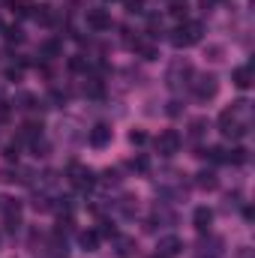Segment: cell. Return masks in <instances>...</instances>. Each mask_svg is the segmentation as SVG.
<instances>
[{
  "instance_id": "cell-16",
  "label": "cell",
  "mask_w": 255,
  "mask_h": 258,
  "mask_svg": "<svg viewBox=\"0 0 255 258\" xmlns=\"http://www.w3.org/2000/svg\"><path fill=\"white\" fill-rule=\"evenodd\" d=\"M204 156H207L210 162H225V150H222V147H210Z\"/></svg>"
},
{
  "instance_id": "cell-14",
  "label": "cell",
  "mask_w": 255,
  "mask_h": 258,
  "mask_svg": "<svg viewBox=\"0 0 255 258\" xmlns=\"http://www.w3.org/2000/svg\"><path fill=\"white\" fill-rule=\"evenodd\" d=\"M42 54H45V57H57V54H60V42H57V39L45 42V45H42Z\"/></svg>"
},
{
  "instance_id": "cell-5",
  "label": "cell",
  "mask_w": 255,
  "mask_h": 258,
  "mask_svg": "<svg viewBox=\"0 0 255 258\" xmlns=\"http://www.w3.org/2000/svg\"><path fill=\"white\" fill-rule=\"evenodd\" d=\"M159 258H174V255H180V249H183V240L180 237H174V234H168V237H162L159 240Z\"/></svg>"
},
{
  "instance_id": "cell-7",
  "label": "cell",
  "mask_w": 255,
  "mask_h": 258,
  "mask_svg": "<svg viewBox=\"0 0 255 258\" xmlns=\"http://www.w3.org/2000/svg\"><path fill=\"white\" fill-rule=\"evenodd\" d=\"M87 141H90L93 147H105V144L111 141V126H108V123H96V126L90 129Z\"/></svg>"
},
{
  "instance_id": "cell-15",
  "label": "cell",
  "mask_w": 255,
  "mask_h": 258,
  "mask_svg": "<svg viewBox=\"0 0 255 258\" xmlns=\"http://www.w3.org/2000/svg\"><path fill=\"white\" fill-rule=\"evenodd\" d=\"M171 15L174 18H186V0H174L171 3Z\"/></svg>"
},
{
  "instance_id": "cell-20",
  "label": "cell",
  "mask_w": 255,
  "mask_h": 258,
  "mask_svg": "<svg viewBox=\"0 0 255 258\" xmlns=\"http://www.w3.org/2000/svg\"><path fill=\"white\" fill-rule=\"evenodd\" d=\"M192 135H195V138H198V135H201V132H204V120H192Z\"/></svg>"
},
{
  "instance_id": "cell-6",
  "label": "cell",
  "mask_w": 255,
  "mask_h": 258,
  "mask_svg": "<svg viewBox=\"0 0 255 258\" xmlns=\"http://www.w3.org/2000/svg\"><path fill=\"white\" fill-rule=\"evenodd\" d=\"M87 27L93 30H108L111 27V15L105 9H87Z\"/></svg>"
},
{
  "instance_id": "cell-8",
  "label": "cell",
  "mask_w": 255,
  "mask_h": 258,
  "mask_svg": "<svg viewBox=\"0 0 255 258\" xmlns=\"http://www.w3.org/2000/svg\"><path fill=\"white\" fill-rule=\"evenodd\" d=\"M192 222H195L198 231H207L210 222H213V210H210V207H198V210L192 213Z\"/></svg>"
},
{
  "instance_id": "cell-1",
  "label": "cell",
  "mask_w": 255,
  "mask_h": 258,
  "mask_svg": "<svg viewBox=\"0 0 255 258\" xmlns=\"http://www.w3.org/2000/svg\"><path fill=\"white\" fill-rule=\"evenodd\" d=\"M198 39H201V24H198V21H186L183 27L174 30L171 45H174V48H186V45H195Z\"/></svg>"
},
{
  "instance_id": "cell-3",
  "label": "cell",
  "mask_w": 255,
  "mask_h": 258,
  "mask_svg": "<svg viewBox=\"0 0 255 258\" xmlns=\"http://www.w3.org/2000/svg\"><path fill=\"white\" fill-rule=\"evenodd\" d=\"M216 90H219V84H216L213 75H195V81H192V93H195L198 99H213Z\"/></svg>"
},
{
  "instance_id": "cell-19",
  "label": "cell",
  "mask_w": 255,
  "mask_h": 258,
  "mask_svg": "<svg viewBox=\"0 0 255 258\" xmlns=\"http://www.w3.org/2000/svg\"><path fill=\"white\" fill-rule=\"evenodd\" d=\"M129 165H132V168H138V171H147V159H144V156H138V159H132Z\"/></svg>"
},
{
  "instance_id": "cell-21",
  "label": "cell",
  "mask_w": 255,
  "mask_h": 258,
  "mask_svg": "<svg viewBox=\"0 0 255 258\" xmlns=\"http://www.w3.org/2000/svg\"><path fill=\"white\" fill-rule=\"evenodd\" d=\"M3 120H9V105L0 99V123H3Z\"/></svg>"
},
{
  "instance_id": "cell-4",
  "label": "cell",
  "mask_w": 255,
  "mask_h": 258,
  "mask_svg": "<svg viewBox=\"0 0 255 258\" xmlns=\"http://www.w3.org/2000/svg\"><path fill=\"white\" fill-rule=\"evenodd\" d=\"M156 150H159L162 156H174V153L180 150V135H177L174 129L159 132V138H156Z\"/></svg>"
},
{
  "instance_id": "cell-24",
  "label": "cell",
  "mask_w": 255,
  "mask_h": 258,
  "mask_svg": "<svg viewBox=\"0 0 255 258\" xmlns=\"http://www.w3.org/2000/svg\"><path fill=\"white\" fill-rule=\"evenodd\" d=\"M201 3H204V6H213V3H216V0H201Z\"/></svg>"
},
{
  "instance_id": "cell-17",
  "label": "cell",
  "mask_w": 255,
  "mask_h": 258,
  "mask_svg": "<svg viewBox=\"0 0 255 258\" xmlns=\"http://www.w3.org/2000/svg\"><path fill=\"white\" fill-rule=\"evenodd\" d=\"M129 141H132V144H144V141H147V135H144L141 129H135V132L129 135Z\"/></svg>"
},
{
  "instance_id": "cell-9",
  "label": "cell",
  "mask_w": 255,
  "mask_h": 258,
  "mask_svg": "<svg viewBox=\"0 0 255 258\" xmlns=\"http://www.w3.org/2000/svg\"><path fill=\"white\" fill-rule=\"evenodd\" d=\"M231 81H234V84H237L240 90H246V87L252 84V66H240V69H234Z\"/></svg>"
},
{
  "instance_id": "cell-13",
  "label": "cell",
  "mask_w": 255,
  "mask_h": 258,
  "mask_svg": "<svg viewBox=\"0 0 255 258\" xmlns=\"http://www.w3.org/2000/svg\"><path fill=\"white\" fill-rule=\"evenodd\" d=\"M96 243H99V234L96 231H84L81 234V246L84 249H96Z\"/></svg>"
},
{
  "instance_id": "cell-2",
  "label": "cell",
  "mask_w": 255,
  "mask_h": 258,
  "mask_svg": "<svg viewBox=\"0 0 255 258\" xmlns=\"http://www.w3.org/2000/svg\"><path fill=\"white\" fill-rule=\"evenodd\" d=\"M66 174H69V183H72L75 189H90V186L96 183V180H93V171H90L87 165H81V162H72Z\"/></svg>"
},
{
  "instance_id": "cell-11",
  "label": "cell",
  "mask_w": 255,
  "mask_h": 258,
  "mask_svg": "<svg viewBox=\"0 0 255 258\" xmlns=\"http://www.w3.org/2000/svg\"><path fill=\"white\" fill-rule=\"evenodd\" d=\"M132 249H135V240L132 237H117V255L120 258H129Z\"/></svg>"
},
{
  "instance_id": "cell-18",
  "label": "cell",
  "mask_w": 255,
  "mask_h": 258,
  "mask_svg": "<svg viewBox=\"0 0 255 258\" xmlns=\"http://www.w3.org/2000/svg\"><path fill=\"white\" fill-rule=\"evenodd\" d=\"M6 39L18 42V39H21V30H18V27H6Z\"/></svg>"
},
{
  "instance_id": "cell-23",
  "label": "cell",
  "mask_w": 255,
  "mask_h": 258,
  "mask_svg": "<svg viewBox=\"0 0 255 258\" xmlns=\"http://www.w3.org/2000/svg\"><path fill=\"white\" fill-rule=\"evenodd\" d=\"M240 258H252V252H249V249H246V252H240Z\"/></svg>"
},
{
  "instance_id": "cell-10",
  "label": "cell",
  "mask_w": 255,
  "mask_h": 258,
  "mask_svg": "<svg viewBox=\"0 0 255 258\" xmlns=\"http://www.w3.org/2000/svg\"><path fill=\"white\" fill-rule=\"evenodd\" d=\"M9 6H12L15 15H33V3L30 0H9Z\"/></svg>"
},
{
  "instance_id": "cell-12",
  "label": "cell",
  "mask_w": 255,
  "mask_h": 258,
  "mask_svg": "<svg viewBox=\"0 0 255 258\" xmlns=\"http://www.w3.org/2000/svg\"><path fill=\"white\" fill-rule=\"evenodd\" d=\"M198 186H201V189H213V186H216L213 171H201V174H198Z\"/></svg>"
},
{
  "instance_id": "cell-22",
  "label": "cell",
  "mask_w": 255,
  "mask_h": 258,
  "mask_svg": "<svg viewBox=\"0 0 255 258\" xmlns=\"http://www.w3.org/2000/svg\"><path fill=\"white\" fill-rule=\"evenodd\" d=\"M69 66L78 72V69H84V60H81V57H72V60H69Z\"/></svg>"
}]
</instances>
